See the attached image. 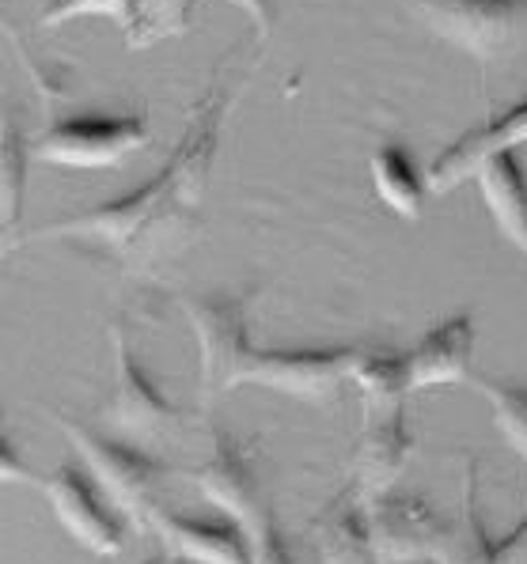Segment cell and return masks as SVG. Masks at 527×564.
Returning <instances> with one entry per match:
<instances>
[{
  "label": "cell",
  "instance_id": "6da1fadb",
  "mask_svg": "<svg viewBox=\"0 0 527 564\" xmlns=\"http://www.w3.org/2000/svg\"><path fill=\"white\" fill-rule=\"evenodd\" d=\"M224 110H228L224 91L213 88L194 107L175 155L149 186L133 189V194L118 197V202L65 216V220L34 231V239H84L103 250H115L118 258L149 254L155 242H163L175 228L194 224L205 182H209L213 155H217Z\"/></svg>",
  "mask_w": 527,
  "mask_h": 564
},
{
  "label": "cell",
  "instance_id": "7a4b0ae2",
  "mask_svg": "<svg viewBox=\"0 0 527 564\" xmlns=\"http://www.w3.org/2000/svg\"><path fill=\"white\" fill-rule=\"evenodd\" d=\"M255 296H183L202 357V402L239 387H270L308 405H334L361 349H255L247 341V307Z\"/></svg>",
  "mask_w": 527,
  "mask_h": 564
},
{
  "label": "cell",
  "instance_id": "3957f363",
  "mask_svg": "<svg viewBox=\"0 0 527 564\" xmlns=\"http://www.w3.org/2000/svg\"><path fill=\"white\" fill-rule=\"evenodd\" d=\"M353 387L361 390V402H365L361 440L353 451V492L365 505V500L395 489V481L406 474L413 451H418L410 424H406V394H410L406 360L399 352L361 349Z\"/></svg>",
  "mask_w": 527,
  "mask_h": 564
},
{
  "label": "cell",
  "instance_id": "277c9868",
  "mask_svg": "<svg viewBox=\"0 0 527 564\" xmlns=\"http://www.w3.org/2000/svg\"><path fill=\"white\" fill-rule=\"evenodd\" d=\"M57 429L65 432V440L76 447L80 463L88 466L95 485L103 489V497L118 508V516L133 527L137 534H152L149 519L160 508V481L171 474V466H163L160 458L149 455L144 447L126 444L115 436H99V432L84 429V424L68 421V416H54Z\"/></svg>",
  "mask_w": 527,
  "mask_h": 564
},
{
  "label": "cell",
  "instance_id": "5b68a950",
  "mask_svg": "<svg viewBox=\"0 0 527 564\" xmlns=\"http://www.w3.org/2000/svg\"><path fill=\"white\" fill-rule=\"evenodd\" d=\"M183 477L202 489V497L209 500L221 516L236 519L244 527L250 542V561L255 564H292L284 538L273 523L270 508H266L262 485H258L255 470H250V455L244 444H236L232 436H217V451L202 470H186Z\"/></svg>",
  "mask_w": 527,
  "mask_h": 564
},
{
  "label": "cell",
  "instance_id": "8992f818",
  "mask_svg": "<svg viewBox=\"0 0 527 564\" xmlns=\"http://www.w3.org/2000/svg\"><path fill=\"white\" fill-rule=\"evenodd\" d=\"M410 8L437 39L478 65L516 54L527 39V0H410Z\"/></svg>",
  "mask_w": 527,
  "mask_h": 564
},
{
  "label": "cell",
  "instance_id": "52a82bcc",
  "mask_svg": "<svg viewBox=\"0 0 527 564\" xmlns=\"http://www.w3.org/2000/svg\"><path fill=\"white\" fill-rule=\"evenodd\" d=\"M152 133L149 121L129 115V118H62L31 144V155L42 163H54L65 171H107L122 167L133 152L149 149Z\"/></svg>",
  "mask_w": 527,
  "mask_h": 564
},
{
  "label": "cell",
  "instance_id": "ba28073f",
  "mask_svg": "<svg viewBox=\"0 0 527 564\" xmlns=\"http://www.w3.org/2000/svg\"><path fill=\"white\" fill-rule=\"evenodd\" d=\"M361 508H365L368 545L379 564H433L452 531V523L421 497L384 492Z\"/></svg>",
  "mask_w": 527,
  "mask_h": 564
},
{
  "label": "cell",
  "instance_id": "9c48e42d",
  "mask_svg": "<svg viewBox=\"0 0 527 564\" xmlns=\"http://www.w3.org/2000/svg\"><path fill=\"white\" fill-rule=\"evenodd\" d=\"M110 349H115V394L107 405V424L133 440H168L183 429V410L155 390L144 364L133 357L126 323L115 318L110 326Z\"/></svg>",
  "mask_w": 527,
  "mask_h": 564
},
{
  "label": "cell",
  "instance_id": "30bf717a",
  "mask_svg": "<svg viewBox=\"0 0 527 564\" xmlns=\"http://www.w3.org/2000/svg\"><path fill=\"white\" fill-rule=\"evenodd\" d=\"M39 492L54 508L65 534L73 542H80L88 553H95V557H118L126 550V527L122 519L103 508V489L95 485V477L80 474L73 463H62L39 477Z\"/></svg>",
  "mask_w": 527,
  "mask_h": 564
},
{
  "label": "cell",
  "instance_id": "8fae6325",
  "mask_svg": "<svg viewBox=\"0 0 527 564\" xmlns=\"http://www.w3.org/2000/svg\"><path fill=\"white\" fill-rule=\"evenodd\" d=\"M474 315L460 311V315L444 318L440 326L429 329L410 352H402L406 360V387L410 390H429V387H455L471 383L474 376Z\"/></svg>",
  "mask_w": 527,
  "mask_h": 564
},
{
  "label": "cell",
  "instance_id": "7c38bea8",
  "mask_svg": "<svg viewBox=\"0 0 527 564\" xmlns=\"http://www.w3.org/2000/svg\"><path fill=\"white\" fill-rule=\"evenodd\" d=\"M520 144H527V99L520 107L508 110V115L486 121L482 129H471L452 149L440 152L437 160L429 163V175H426L429 194H452L460 182L478 175V167L494 152L520 149Z\"/></svg>",
  "mask_w": 527,
  "mask_h": 564
},
{
  "label": "cell",
  "instance_id": "4fadbf2b",
  "mask_svg": "<svg viewBox=\"0 0 527 564\" xmlns=\"http://www.w3.org/2000/svg\"><path fill=\"white\" fill-rule=\"evenodd\" d=\"M152 534L168 545L171 553L194 564H255L250 561V542L236 519H190L175 511L155 508L149 519Z\"/></svg>",
  "mask_w": 527,
  "mask_h": 564
},
{
  "label": "cell",
  "instance_id": "5bb4252c",
  "mask_svg": "<svg viewBox=\"0 0 527 564\" xmlns=\"http://www.w3.org/2000/svg\"><path fill=\"white\" fill-rule=\"evenodd\" d=\"M482 189V205L494 216L497 231L527 258V175L520 149L494 152L474 175Z\"/></svg>",
  "mask_w": 527,
  "mask_h": 564
},
{
  "label": "cell",
  "instance_id": "9a60e30c",
  "mask_svg": "<svg viewBox=\"0 0 527 564\" xmlns=\"http://www.w3.org/2000/svg\"><path fill=\"white\" fill-rule=\"evenodd\" d=\"M315 550L319 564H379L365 531V508L357 492L326 508L323 523L315 527Z\"/></svg>",
  "mask_w": 527,
  "mask_h": 564
},
{
  "label": "cell",
  "instance_id": "2e32d148",
  "mask_svg": "<svg viewBox=\"0 0 527 564\" xmlns=\"http://www.w3.org/2000/svg\"><path fill=\"white\" fill-rule=\"evenodd\" d=\"M433 564H497V542H490L478 511V463L463 466L460 516L452 519L448 542Z\"/></svg>",
  "mask_w": 527,
  "mask_h": 564
},
{
  "label": "cell",
  "instance_id": "e0dca14e",
  "mask_svg": "<svg viewBox=\"0 0 527 564\" xmlns=\"http://www.w3.org/2000/svg\"><path fill=\"white\" fill-rule=\"evenodd\" d=\"M373 186L379 202L391 208L402 220H421V202H426V182H421L418 167H413L410 152L399 144H384L373 152Z\"/></svg>",
  "mask_w": 527,
  "mask_h": 564
},
{
  "label": "cell",
  "instance_id": "ac0fdd59",
  "mask_svg": "<svg viewBox=\"0 0 527 564\" xmlns=\"http://www.w3.org/2000/svg\"><path fill=\"white\" fill-rule=\"evenodd\" d=\"M471 387L490 402V413H494L501 440H505V444L520 455V463L527 466V387L478 376V371L471 376Z\"/></svg>",
  "mask_w": 527,
  "mask_h": 564
},
{
  "label": "cell",
  "instance_id": "d6986e66",
  "mask_svg": "<svg viewBox=\"0 0 527 564\" xmlns=\"http://www.w3.org/2000/svg\"><path fill=\"white\" fill-rule=\"evenodd\" d=\"M84 15L110 20L129 34L141 20V0H50L42 12V28H62V23L84 20Z\"/></svg>",
  "mask_w": 527,
  "mask_h": 564
},
{
  "label": "cell",
  "instance_id": "ffe728a7",
  "mask_svg": "<svg viewBox=\"0 0 527 564\" xmlns=\"http://www.w3.org/2000/svg\"><path fill=\"white\" fill-rule=\"evenodd\" d=\"M194 0H141V20L137 28L126 34L129 50H144L155 46L163 39H175V34L186 31V12Z\"/></svg>",
  "mask_w": 527,
  "mask_h": 564
},
{
  "label": "cell",
  "instance_id": "44dd1931",
  "mask_svg": "<svg viewBox=\"0 0 527 564\" xmlns=\"http://www.w3.org/2000/svg\"><path fill=\"white\" fill-rule=\"evenodd\" d=\"M23 137H15V129H8L4 137V171H0V194H4V228L12 231L20 224L23 208Z\"/></svg>",
  "mask_w": 527,
  "mask_h": 564
},
{
  "label": "cell",
  "instance_id": "7402d4cb",
  "mask_svg": "<svg viewBox=\"0 0 527 564\" xmlns=\"http://www.w3.org/2000/svg\"><path fill=\"white\" fill-rule=\"evenodd\" d=\"M497 564H527V516L497 542Z\"/></svg>",
  "mask_w": 527,
  "mask_h": 564
},
{
  "label": "cell",
  "instance_id": "603a6c76",
  "mask_svg": "<svg viewBox=\"0 0 527 564\" xmlns=\"http://www.w3.org/2000/svg\"><path fill=\"white\" fill-rule=\"evenodd\" d=\"M236 8H244V12L255 20V28H258V34H270V28H273V0H232Z\"/></svg>",
  "mask_w": 527,
  "mask_h": 564
},
{
  "label": "cell",
  "instance_id": "cb8c5ba5",
  "mask_svg": "<svg viewBox=\"0 0 527 564\" xmlns=\"http://www.w3.org/2000/svg\"><path fill=\"white\" fill-rule=\"evenodd\" d=\"M144 564H168V561H144Z\"/></svg>",
  "mask_w": 527,
  "mask_h": 564
}]
</instances>
